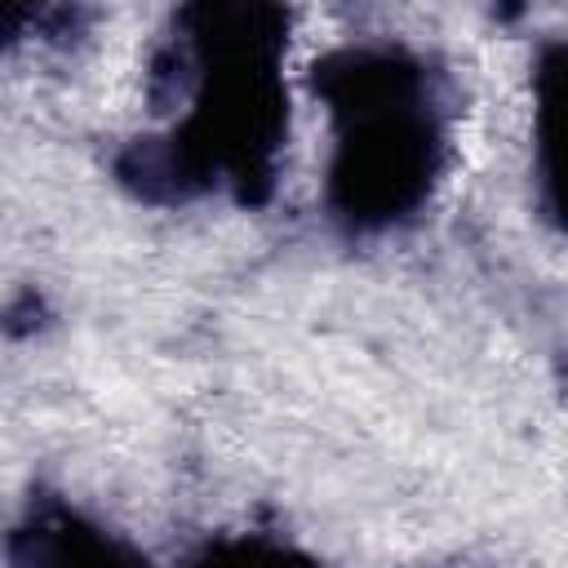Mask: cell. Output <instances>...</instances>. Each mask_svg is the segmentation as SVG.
<instances>
[{
	"mask_svg": "<svg viewBox=\"0 0 568 568\" xmlns=\"http://www.w3.org/2000/svg\"><path fill=\"white\" fill-rule=\"evenodd\" d=\"M13 568H151V559L62 501H36L9 537Z\"/></svg>",
	"mask_w": 568,
	"mask_h": 568,
	"instance_id": "3957f363",
	"label": "cell"
},
{
	"mask_svg": "<svg viewBox=\"0 0 568 568\" xmlns=\"http://www.w3.org/2000/svg\"><path fill=\"white\" fill-rule=\"evenodd\" d=\"M173 27L178 44L160 71H178L191 106L164 138L133 142L115 173L151 204H182L213 186L262 204L288 129L280 75L288 18L271 4H191Z\"/></svg>",
	"mask_w": 568,
	"mask_h": 568,
	"instance_id": "6da1fadb",
	"label": "cell"
},
{
	"mask_svg": "<svg viewBox=\"0 0 568 568\" xmlns=\"http://www.w3.org/2000/svg\"><path fill=\"white\" fill-rule=\"evenodd\" d=\"M191 568H320L306 550L275 537H222L209 541Z\"/></svg>",
	"mask_w": 568,
	"mask_h": 568,
	"instance_id": "5b68a950",
	"label": "cell"
},
{
	"mask_svg": "<svg viewBox=\"0 0 568 568\" xmlns=\"http://www.w3.org/2000/svg\"><path fill=\"white\" fill-rule=\"evenodd\" d=\"M532 98H537V182L541 204L555 226L568 231V44H546L537 53L532 71Z\"/></svg>",
	"mask_w": 568,
	"mask_h": 568,
	"instance_id": "277c9868",
	"label": "cell"
},
{
	"mask_svg": "<svg viewBox=\"0 0 568 568\" xmlns=\"http://www.w3.org/2000/svg\"><path fill=\"white\" fill-rule=\"evenodd\" d=\"M333 120L328 209L351 231L408 222L444 173V93L404 44H342L315 62Z\"/></svg>",
	"mask_w": 568,
	"mask_h": 568,
	"instance_id": "7a4b0ae2",
	"label": "cell"
}]
</instances>
